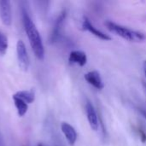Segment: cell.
<instances>
[{"label":"cell","mask_w":146,"mask_h":146,"mask_svg":"<svg viewBox=\"0 0 146 146\" xmlns=\"http://www.w3.org/2000/svg\"><path fill=\"white\" fill-rule=\"evenodd\" d=\"M21 17L24 29L28 38L33 51L38 60H43L44 58V48L43 41L40 33L38 31L34 22L33 21L29 15L28 9L26 6L21 7Z\"/></svg>","instance_id":"1"},{"label":"cell","mask_w":146,"mask_h":146,"mask_svg":"<svg viewBox=\"0 0 146 146\" xmlns=\"http://www.w3.org/2000/svg\"><path fill=\"white\" fill-rule=\"evenodd\" d=\"M104 25L110 32H112L113 33H115L116 35L127 40H129L132 42H141L145 39V35L143 33L132 30L126 27L118 25L113 21H105Z\"/></svg>","instance_id":"2"},{"label":"cell","mask_w":146,"mask_h":146,"mask_svg":"<svg viewBox=\"0 0 146 146\" xmlns=\"http://www.w3.org/2000/svg\"><path fill=\"white\" fill-rule=\"evenodd\" d=\"M16 53L19 67L23 71H27L30 65V58L26 45L22 40H18L16 44Z\"/></svg>","instance_id":"3"},{"label":"cell","mask_w":146,"mask_h":146,"mask_svg":"<svg viewBox=\"0 0 146 146\" xmlns=\"http://www.w3.org/2000/svg\"><path fill=\"white\" fill-rule=\"evenodd\" d=\"M0 18L3 25L9 27L12 23L11 3L9 0L0 1Z\"/></svg>","instance_id":"4"},{"label":"cell","mask_w":146,"mask_h":146,"mask_svg":"<svg viewBox=\"0 0 146 146\" xmlns=\"http://www.w3.org/2000/svg\"><path fill=\"white\" fill-rule=\"evenodd\" d=\"M66 16H67V12H66V10H63L60 13V15L56 18L55 24H54V27H53L52 33H51L50 37V43H54L58 39L64 21L66 19Z\"/></svg>","instance_id":"5"},{"label":"cell","mask_w":146,"mask_h":146,"mask_svg":"<svg viewBox=\"0 0 146 146\" xmlns=\"http://www.w3.org/2000/svg\"><path fill=\"white\" fill-rule=\"evenodd\" d=\"M86 115H87V120L89 122L90 127H92V130L97 131L99 127V122H98V115L96 113V110L92 104V103L87 102L86 104Z\"/></svg>","instance_id":"6"},{"label":"cell","mask_w":146,"mask_h":146,"mask_svg":"<svg viewBox=\"0 0 146 146\" xmlns=\"http://www.w3.org/2000/svg\"><path fill=\"white\" fill-rule=\"evenodd\" d=\"M82 27H83L84 30L90 32L92 34L95 35L96 37H98V38H101V39H103V40L107 41V40H110V39H111V38H110L109 35H107V34L104 33L103 32L98 30V29L91 23V21L88 20V18H86V17H84V20H83V21H82Z\"/></svg>","instance_id":"7"},{"label":"cell","mask_w":146,"mask_h":146,"mask_svg":"<svg viewBox=\"0 0 146 146\" xmlns=\"http://www.w3.org/2000/svg\"><path fill=\"white\" fill-rule=\"evenodd\" d=\"M61 128H62V132L63 133L68 144L70 145H74L77 140V133H76L75 129L70 124H68L67 122H62L61 125Z\"/></svg>","instance_id":"8"},{"label":"cell","mask_w":146,"mask_h":146,"mask_svg":"<svg viewBox=\"0 0 146 146\" xmlns=\"http://www.w3.org/2000/svg\"><path fill=\"white\" fill-rule=\"evenodd\" d=\"M85 80L92 86H94L97 89H103L104 88V83L102 80V78L100 76V74L98 71H92L88 72L85 74Z\"/></svg>","instance_id":"9"},{"label":"cell","mask_w":146,"mask_h":146,"mask_svg":"<svg viewBox=\"0 0 146 146\" xmlns=\"http://www.w3.org/2000/svg\"><path fill=\"white\" fill-rule=\"evenodd\" d=\"M68 61L72 64H78L80 67H83L86 64L87 57L85 52L80 50H74L70 53Z\"/></svg>","instance_id":"10"},{"label":"cell","mask_w":146,"mask_h":146,"mask_svg":"<svg viewBox=\"0 0 146 146\" xmlns=\"http://www.w3.org/2000/svg\"><path fill=\"white\" fill-rule=\"evenodd\" d=\"M13 100H14L15 106L17 110L18 115L21 117L24 116L26 115V113L27 112V110H28L27 104L26 102H24L23 100H21V98L15 97V96H13Z\"/></svg>","instance_id":"11"},{"label":"cell","mask_w":146,"mask_h":146,"mask_svg":"<svg viewBox=\"0 0 146 146\" xmlns=\"http://www.w3.org/2000/svg\"><path fill=\"white\" fill-rule=\"evenodd\" d=\"M14 96L21 98L27 104H32L35 99V94L33 90H26V91H20L17 92Z\"/></svg>","instance_id":"12"},{"label":"cell","mask_w":146,"mask_h":146,"mask_svg":"<svg viewBox=\"0 0 146 146\" xmlns=\"http://www.w3.org/2000/svg\"><path fill=\"white\" fill-rule=\"evenodd\" d=\"M8 49V38L6 35L0 31V54L4 55Z\"/></svg>","instance_id":"13"},{"label":"cell","mask_w":146,"mask_h":146,"mask_svg":"<svg viewBox=\"0 0 146 146\" xmlns=\"http://www.w3.org/2000/svg\"><path fill=\"white\" fill-rule=\"evenodd\" d=\"M139 133H140V136H141L140 138H141L142 142H143V143L146 142V134L145 133V132H143V131L139 130Z\"/></svg>","instance_id":"14"},{"label":"cell","mask_w":146,"mask_h":146,"mask_svg":"<svg viewBox=\"0 0 146 146\" xmlns=\"http://www.w3.org/2000/svg\"><path fill=\"white\" fill-rule=\"evenodd\" d=\"M143 70H144V74H145V76L146 78V61H145L143 63Z\"/></svg>","instance_id":"15"},{"label":"cell","mask_w":146,"mask_h":146,"mask_svg":"<svg viewBox=\"0 0 146 146\" xmlns=\"http://www.w3.org/2000/svg\"><path fill=\"white\" fill-rule=\"evenodd\" d=\"M0 146H5L4 141H3V137H2V135H1V134H0Z\"/></svg>","instance_id":"16"},{"label":"cell","mask_w":146,"mask_h":146,"mask_svg":"<svg viewBox=\"0 0 146 146\" xmlns=\"http://www.w3.org/2000/svg\"><path fill=\"white\" fill-rule=\"evenodd\" d=\"M139 110H140V112H141V114H142V115H144V116H145V117L146 118V111L145 110H141V109H139Z\"/></svg>","instance_id":"17"},{"label":"cell","mask_w":146,"mask_h":146,"mask_svg":"<svg viewBox=\"0 0 146 146\" xmlns=\"http://www.w3.org/2000/svg\"><path fill=\"white\" fill-rule=\"evenodd\" d=\"M38 146H44V145H41V144H38Z\"/></svg>","instance_id":"18"}]
</instances>
